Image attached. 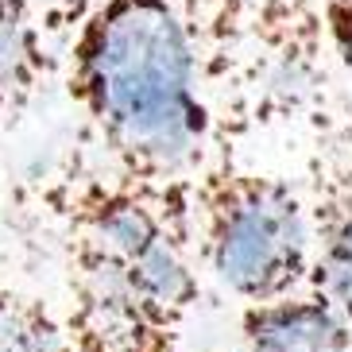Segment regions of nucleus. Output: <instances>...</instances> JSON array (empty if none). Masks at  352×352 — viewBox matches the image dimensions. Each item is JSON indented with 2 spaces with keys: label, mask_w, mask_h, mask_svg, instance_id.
Masks as SVG:
<instances>
[{
  "label": "nucleus",
  "mask_w": 352,
  "mask_h": 352,
  "mask_svg": "<svg viewBox=\"0 0 352 352\" xmlns=\"http://www.w3.org/2000/svg\"><path fill=\"white\" fill-rule=\"evenodd\" d=\"M66 39V94L113 175L190 182L217 116L178 0H94Z\"/></svg>",
  "instance_id": "nucleus-1"
},
{
  "label": "nucleus",
  "mask_w": 352,
  "mask_h": 352,
  "mask_svg": "<svg viewBox=\"0 0 352 352\" xmlns=\"http://www.w3.org/2000/svg\"><path fill=\"white\" fill-rule=\"evenodd\" d=\"M194 248L209 275L248 306L310 287V201L283 175L244 166L217 147L190 178Z\"/></svg>",
  "instance_id": "nucleus-2"
},
{
  "label": "nucleus",
  "mask_w": 352,
  "mask_h": 352,
  "mask_svg": "<svg viewBox=\"0 0 352 352\" xmlns=\"http://www.w3.org/2000/svg\"><path fill=\"white\" fill-rule=\"evenodd\" d=\"M70 310L63 325L74 352H178L182 325L151 306L128 275L85 252H66Z\"/></svg>",
  "instance_id": "nucleus-3"
},
{
  "label": "nucleus",
  "mask_w": 352,
  "mask_h": 352,
  "mask_svg": "<svg viewBox=\"0 0 352 352\" xmlns=\"http://www.w3.org/2000/svg\"><path fill=\"white\" fill-rule=\"evenodd\" d=\"M178 8L197 43L206 85L256 39L321 16L314 0H178Z\"/></svg>",
  "instance_id": "nucleus-4"
},
{
  "label": "nucleus",
  "mask_w": 352,
  "mask_h": 352,
  "mask_svg": "<svg viewBox=\"0 0 352 352\" xmlns=\"http://www.w3.org/2000/svg\"><path fill=\"white\" fill-rule=\"evenodd\" d=\"M310 225H314V271L310 290L352 321V159H325L310 178Z\"/></svg>",
  "instance_id": "nucleus-5"
},
{
  "label": "nucleus",
  "mask_w": 352,
  "mask_h": 352,
  "mask_svg": "<svg viewBox=\"0 0 352 352\" xmlns=\"http://www.w3.org/2000/svg\"><path fill=\"white\" fill-rule=\"evenodd\" d=\"M240 341L248 352H352V321L325 294H287L244 306Z\"/></svg>",
  "instance_id": "nucleus-6"
},
{
  "label": "nucleus",
  "mask_w": 352,
  "mask_h": 352,
  "mask_svg": "<svg viewBox=\"0 0 352 352\" xmlns=\"http://www.w3.org/2000/svg\"><path fill=\"white\" fill-rule=\"evenodd\" d=\"M51 74V35L20 0H0V120L20 116Z\"/></svg>",
  "instance_id": "nucleus-7"
},
{
  "label": "nucleus",
  "mask_w": 352,
  "mask_h": 352,
  "mask_svg": "<svg viewBox=\"0 0 352 352\" xmlns=\"http://www.w3.org/2000/svg\"><path fill=\"white\" fill-rule=\"evenodd\" d=\"M0 352H74V344L47 302L0 283Z\"/></svg>",
  "instance_id": "nucleus-8"
},
{
  "label": "nucleus",
  "mask_w": 352,
  "mask_h": 352,
  "mask_svg": "<svg viewBox=\"0 0 352 352\" xmlns=\"http://www.w3.org/2000/svg\"><path fill=\"white\" fill-rule=\"evenodd\" d=\"M325 23V39H329L333 63L352 66V0H314Z\"/></svg>",
  "instance_id": "nucleus-9"
},
{
  "label": "nucleus",
  "mask_w": 352,
  "mask_h": 352,
  "mask_svg": "<svg viewBox=\"0 0 352 352\" xmlns=\"http://www.w3.org/2000/svg\"><path fill=\"white\" fill-rule=\"evenodd\" d=\"M23 8L35 16V23H39L43 32L51 35H70L74 28H78V20H82L85 12H89V4L94 0H20Z\"/></svg>",
  "instance_id": "nucleus-10"
}]
</instances>
